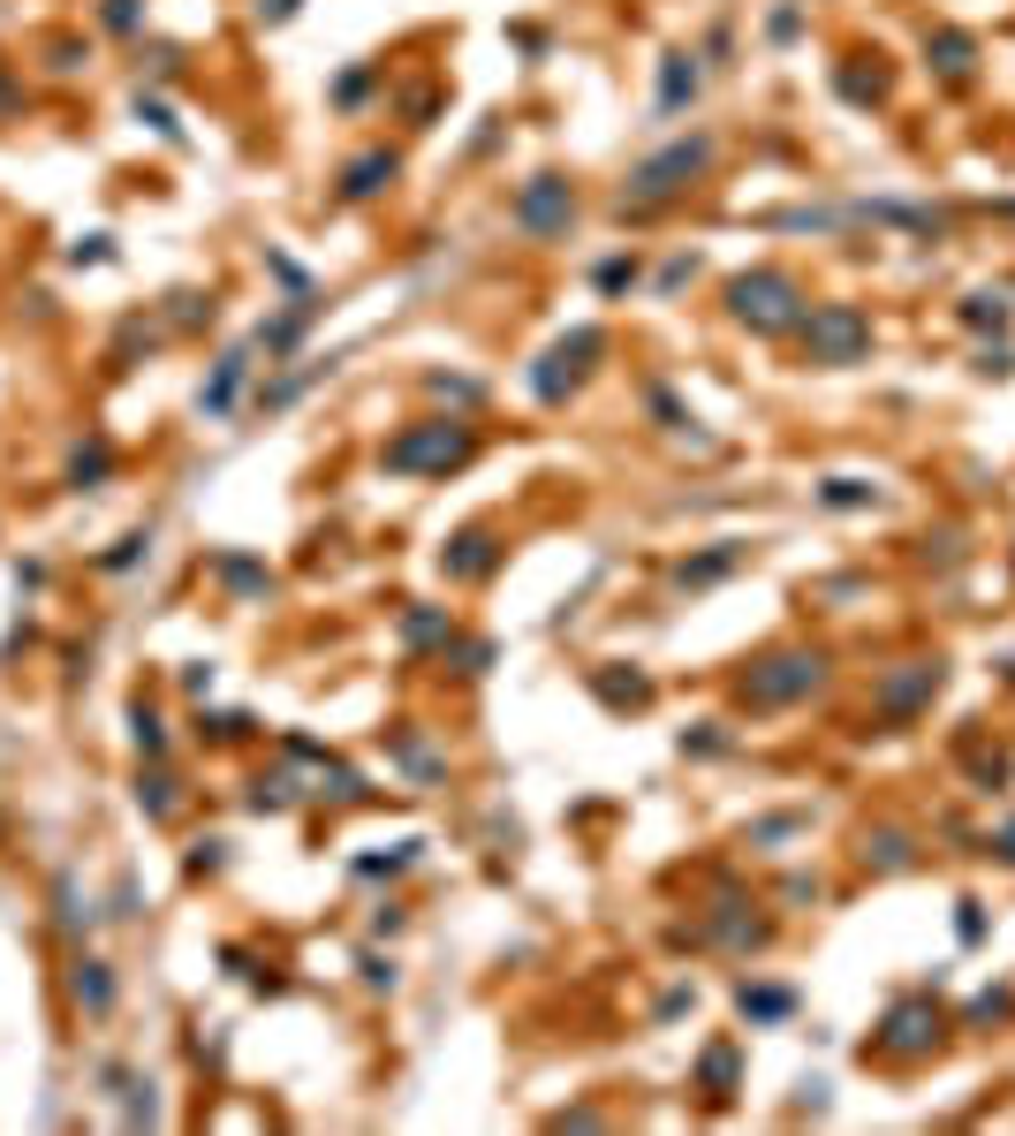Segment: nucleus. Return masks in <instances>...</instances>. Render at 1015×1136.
<instances>
[{"label":"nucleus","instance_id":"1","mask_svg":"<svg viewBox=\"0 0 1015 1136\" xmlns=\"http://www.w3.org/2000/svg\"><path fill=\"white\" fill-rule=\"evenodd\" d=\"M727 312L750 326V333H788V326H804V296H796V281L788 273H743L735 289H727Z\"/></svg>","mask_w":1015,"mask_h":1136},{"label":"nucleus","instance_id":"2","mask_svg":"<svg viewBox=\"0 0 1015 1136\" xmlns=\"http://www.w3.org/2000/svg\"><path fill=\"white\" fill-rule=\"evenodd\" d=\"M819 682H827V659H819V651H773L766 667H750V674H743V705L773 712V705H796V697H811Z\"/></svg>","mask_w":1015,"mask_h":1136},{"label":"nucleus","instance_id":"3","mask_svg":"<svg viewBox=\"0 0 1015 1136\" xmlns=\"http://www.w3.org/2000/svg\"><path fill=\"white\" fill-rule=\"evenodd\" d=\"M804 349H811V364H856L871 349V326H864L856 304H811L804 312Z\"/></svg>","mask_w":1015,"mask_h":1136},{"label":"nucleus","instance_id":"4","mask_svg":"<svg viewBox=\"0 0 1015 1136\" xmlns=\"http://www.w3.org/2000/svg\"><path fill=\"white\" fill-rule=\"evenodd\" d=\"M455 463H470L463 425H417V432L387 440V471H455Z\"/></svg>","mask_w":1015,"mask_h":1136},{"label":"nucleus","instance_id":"5","mask_svg":"<svg viewBox=\"0 0 1015 1136\" xmlns=\"http://www.w3.org/2000/svg\"><path fill=\"white\" fill-rule=\"evenodd\" d=\"M705 160H712V145H705V137H682V145H668L660 160H645L629 174V197H637V205H668L689 174H705Z\"/></svg>","mask_w":1015,"mask_h":1136},{"label":"nucleus","instance_id":"6","mask_svg":"<svg viewBox=\"0 0 1015 1136\" xmlns=\"http://www.w3.org/2000/svg\"><path fill=\"white\" fill-rule=\"evenodd\" d=\"M599 349H607V333H599V326H576L568 341H553V349H546V364L530 371L538 402H561V394H568V387L591 371V356H599Z\"/></svg>","mask_w":1015,"mask_h":1136},{"label":"nucleus","instance_id":"7","mask_svg":"<svg viewBox=\"0 0 1015 1136\" xmlns=\"http://www.w3.org/2000/svg\"><path fill=\"white\" fill-rule=\"evenodd\" d=\"M568 220H576V197H568L561 174H530V182L515 190V228H523V235H561Z\"/></svg>","mask_w":1015,"mask_h":1136},{"label":"nucleus","instance_id":"8","mask_svg":"<svg viewBox=\"0 0 1015 1136\" xmlns=\"http://www.w3.org/2000/svg\"><path fill=\"white\" fill-rule=\"evenodd\" d=\"M932 1046H940V1007L932 1000H902L886 1015V1030H879V1053H894V1061H917Z\"/></svg>","mask_w":1015,"mask_h":1136},{"label":"nucleus","instance_id":"9","mask_svg":"<svg viewBox=\"0 0 1015 1136\" xmlns=\"http://www.w3.org/2000/svg\"><path fill=\"white\" fill-rule=\"evenodd\" d=\"M243 379H250V349H228V356L212 364V379L197 387V410H205V417H228V402L243 394Z\"/></svg>","mask_w":1015,"mask_h":1136},{"label":"nucleus","instance_id":"10","mask_svg":"<svg viewBox=\"0 0 1015 1136\" xmlns=\"http://www.w3.org/2000/svg\"><path fill=\"white\" fill-rule=\"evenodd\" d=\"M493 561H501V546H493V538H486V530H463V538H455V546H448V553H440V569H448V576H455V584H478V576H486V569H493Z\"/></svg>","mask_w":1015,"mask_h":1136},{"label":"nucleus","instance_id":"11","mask_svg":"<svg viewBox=\"0 0 1015 1136\" xmlns=\"http://www.w3.org/2000/svg\"><path fill=\"white\" fill-rule=\"evenodd\" d=\"M69 985H76V1007H84V1015H114V970H107L99 955H84Z\"/></svg>","mask_w":1015,"mask_h":1136},{"label":"nucleus","instance_id":"12","mask_svg":"<svg viewBox=\"0 0 1015 1136\" xmlns=\"http://www.w3.org/2000/svg\"><path fill=\"white\" fill-rule=\"evenodd\" d=\"M387 182H394V152H364V160L341 174V197L356 205V197H371V190H387Z\"/></svg>","mask_w":1015,"mask_h":1136},{"label":"nucleus","instance_id":"13","mask_svg":"<svg viewBox=\"0 0 1015 1136\" xmlns=\"http://www.w3.org/2000/svg\"><path fill=\"white\" fill-rule=\"evenodd\" d=\"M735 1000H743V1015H750V1023H781V1015L796 1007V992H788V985H743Z\"/></svg>","mask_w":1015,"mask_h":1136},{"label":"nucleus","instance_id":"14","mask_svg":"<svg viewBox=\"0 0 1015 1136\" xmlns=\"http://www.w3.org/2000/svg\"><path fill=\"white\" fill-rule=\"evenodd\" d=\"M932 689H940V667H909L902 682H886V705H894V712H917Z\"/></svg>","mask_w":1015,"mask_h":1136},{"label":"nucleus","instance_id":"15","mask_svg":"<svg viewBox=\"0 0 1015 1136\" xmlns=\"http://www.w3.org/2000/svg\"><path fill=\"white\" fill-rule=\"evenodd\" d=\"M925 53H932V69H940V76H970V53H978V46H970L963 30H940Z\"/></svg>","mask_w":1015,"mask_h":1136},{"label":"nucleus","instance_id":"16","mask_svg":"<svg viewBox=\"0 0 1015 1136\" xmlns=\"http://www.w3.org/2000/svg\"><path fill=\"white\" fill-rule=\"evenodd\" d=\"M107 471H114V448H107V440H91V448H76V463H69V486H76V492H91L99 478H107Z\"/></svg>","mask_w":1015,"mask_h":1136},{"label":"nucleus","instance_id":"17","mask_svg":"<svg viewBox=\"0 0 1015 1136\" xmlns=\"http://www.w3.org/2000/svg\"><path fill=\"white\" fill-rule=\"evenodd\" d=\"M689 91H697V69H689V53H668V69H660V107L675 114Z\"/></svg>","mask_w":1015,"mask_h":1136},{"label":"nucleus","instance_id":"18","mask_svg":"<svg viewBox=\"0 0 1015 1136\" xmlns=\"http://www.w3.org/2000/svg\"><path fill=\"white\" fill-rule=\"evenodd\" d=\"M599 697H607V705H629V712H637V705L652 697V682H645V674H629V682H622V674H599Z\"/></svg>","mask_w":1015,"mask_h":1136},{"label":"nucleus","instance_id":"19","mask_svg":"<svg viewBox=\"0 0 1015 1136\" xmlns=\"http://www.w3.org/2000/svg\"><path fill=\"white\" fill-rule=\"evenodd\" d=\"M864 856H871L879 871H902V864H909V833H871V841H864Z\"/></svg>","mask_w":1015,"mask_h":1136},{"label":"nucleus","instance_id":"20","mask_svg":"<svg viewBox=\"0 0 1015 1136\" xmlns=\"http://www.w3.org/2000/svg\"><path fill=\"white\" fill-rule=\"evenodd\" d=\"M137 804H145V818H174V781L168 773H145L137 781Z\"/></svg>","mask_w":1015,"mask_h":1136},{"label":"nucleus","instance_id":"21","mask_svg":"<svg viewBox=\"0 0 1015 1136\" xmlns=\"http://www.w3.org/2000/svg\"><path fill=\"white\" fill-rule=\"evenodd\" d=\"M735 561H743V546H720V553H705V561H689V569H682V584H712V576H727Z\"/></svg>","mask_w":1015,"mask_h":1136},{"label":"nucleus","instance_id":"22","mask_svg":"<svg viewBox=\"0 0 1015 1136\" xmlns=\"http://www.w3.org/2000/svg\"><path fill=\"white\" fill-rule=\"evenodd\" d=\"M130 728H137V750H145V758H168V728H160V712H145V705H137V712H130Z\"/></svg>","mask_w":1015,"mask_h":1136},{"label":"nucleus","instance_id":"23","mask_svg":"<svg viewBox=\"0 0 1015 1136\" xmlns=\"http://www.w3.org/2000/svg\"><path fill=\"white\" fill-rule=\"evenodd\" d=\"M963 319H970V326H993V333H1001V326H1008V296H970V304H963Z\"/></svg>","mask_w":1015,"mask_h":1136},{"label":"nucleus","instance_id":"24","mask_svg":"<svg viewBox=\"0 0 1015 1136\" xmlns=\"http://www.w3.org/2000/svg\"><path fill=\"white\" fill-rule=\"evenodd\" d=\"M250 811H289V773H273V781H250Z\"/></svg>","mask_w":1015,"mask_h":1136},{"label":"nucleus","instance_id":"25","mask_svg":"<svg viewBox=\"0 0 1015 1136\" xmlns=\"http://www.w3.org/2000/svg\"><path fill=\"white\" fill-rule=\"evenodd\" d=\"M220 576H228V584H235V591H266V584H273V576H266V569H250V561H235V553H228V561H220Z\"/></svg>","mask_w":1015,"mask_h":1136},{"label":"nucleus","instance_id":"26","mask_svg":"<svg viewBox=\"0 0 1015 1136\" xmlns=\"http://www.w3.org/2000/svg\"><path fill=\"white\" fill-rule=\"evenodd\" d=\"M402 637H409V645H432V637H448V622H440V614H409Z\"/></svg>","mask_w":1015,"mask_h":1136},{"label":"nucleus","instance_id":"27","mask_svg":"<svg viewBox=\"0 0 1015 1136\" xmlns=\"http://www.w3.org/2000/svg\"><path fill=\"white\" fill-rule=\"evenodd\" d=\"M629 281H637V258H607L599 266V289H629Z\"/></svg>","mask_w":1015,"mask_h":1136},{"label":"nucleus","instance_id":"28","mask_svg":"<svg viewBox=\"0 0 1015 1136\" xmlns=\"http://www.w3.org/2000/svg\"><path fill=\"white\" fill-rule=\"evenodd\" d=\"M145 546H152V538H145V530H130V538H122V546H114V553H107V561H99V569H130V561H137V553H145Z\"/></svg>","mask_w":1015,"mask_h":1136},{"label":"nucleus","instance_id":"29","mask_svg":"<svg viewBox=\"0 0 1015 1136\" xmlns=\"http://www.w3.org/2000/svg\"><path fill=\"white\" fill-rule=\"evenodd\" d=\"M864 500H871V492L856 486V478H834V486H827V508H864Z\"/></svg>","mask_w":1015,"mask_h":1136},{"label":"nucleus","instance_id":"30","mask_svg":"<svg viewBox=\"0 0 1015 1136\" xmlns=\"http://www.w3.org/2000/svg\"><path fill=\"white\" fill-rule=\"evenodd\" d=\"M137 114H145V122H152L160 137H174V114H168V107H160V99H137Z\"/></svg>","mask_w":1015,"mask_h":1136},{"label":"nucleus","instance_id":"31","mask_svg":"<svg viewBox=\"0 0 1015 1136\" xmlns=\"http://www.w3.org/2000/svg\"><path fill=\"white\" fill-rule=\"evenodd\" d=\"M796 826H804V818H766V826H758V833H750V841H788V833H796Z\"/></svg>","mask_w":1015,"mask_h":1136},{"label":"nucleus","instance_id":"32","mask_svg":"<svg viewBox=\"0 0 1015 1136\" xmlns=\"http://www.w3.org/2000/svg\"><path fill=\"white\" fill-rule=\"evenodd\" d=\"M189 871H220V841H197L189 848Z\"/></svg>","mask_w":1015,"mask_h":1136},{"label":"nucleus","instance_id":"33","mask_svg":"<svg viewBox=\"0 0 1015 1136\" xmlns=\"http://www.w3.org/2000/svg\"><path fill=\"white\" fill-rule=\"evenodd\" d=\"M107 23L114 30H137V0H107Z\"/></svg>","mask_w":1015,"mask_h":1136},{"label":"nucleus","instance_id":"34","mask_svg":"<svg viewBox=\"0 0 1015 1136\" xmlns=\"http://www.w3.org/2000/svg\"><path fill=\"white\" fill-rule=\"evenodd\" d=\"M258 15H266V23H289V15H296V0H258Z\"/></svg>","mask_w":1015,"mask_h":1136},{"label":"nucleus","instance_id":"35","mask_svg":"<svg viewBox=\"0 0 1015 1136\" xmlns=\"http://www.w3.org/2000/svg\"><path fill=\"white\" fill-rule=\"evenodd\" d=\"M993 856H1001V864H1015V826L1001 833V841H993Z\"/></svg>","mask_w":1015,"mask_h":1136}]
</instances>
